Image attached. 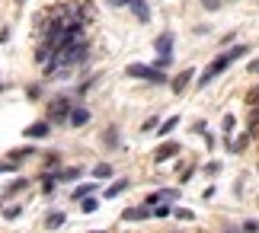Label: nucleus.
<instances>
[{
  "mask_svg": "<svg viewBox=\"0 0 259 233\" xmlns=\"http://www.w3.org/2000/svg\"><path fill=\"white\" fill-rule=\"evenodd\" d=\"M231 64H234V61H231V55H221V58H214L211 64H208V67L202 70V77H198V86H208V83H211V80H214L218 74H224V70L231 67Z\"/></svg>",
  "mask_w": 259,
  "mask_h": 233,
  "instance_id": "f257e3e1",
  "label": "nucleus"
},
{
  "mask_svg": "<svg viewBox=\"0 0 259 233\" xmlns=\"http://www.w3.org/2000/svg\"><path fill=\"white\" fill-rule=\"evenodd\" d=\"M128 74L138 77V80H147V83H163L166 80L163 70H154L151 64H128Z\"/></svg>",
  "mask_w": 259,
  "mask_h": 233,
  "instance_id": "f03ea898",
  "label": "nucleus"
},
{
  "mask_svg": "<svg viewBox=\"0 0 259 233\" xmlns=\"http://www.w3.org/2000/svg\"><path fill=\"white\" fill-rule=\"evenodd\" d=\"M71 99L67 96H58V99H52V106H48V125L52 121H67V115H71Z\"/></svg>",
  "mask_w": 259,
  "mask_h": 233,
  "instance_id": "7ed1b4c3",
  "label": "nucleus"
},
{
  "mask_svg": "<svg viewBox=\"0 0 259 233\" xmlns=\"http://www.w3.org/2000/svg\"><path fill=\"white\" fill-rule=\"evenodd\" d=\"M157 58H173V32H163V35H157Z\"/></svg>",
  "mask_w": 259,
  "mask_h": 233,
  "instance_id": "20e7f679",
  "label": "nucleus"
},
{
  "mask_svg": "<svg viewBox=\"0 0 259 233\" xmlns=\"http://www.w3.org/2000/svg\"><path fill=\"white\" fill-rule=\"evenodd\" d=\"M176 154H179V144H176V141H166V144H160V150L154 154V160H157V163H166V160H173Z\"/></svg>",
  "mask_w": 259,
  "mask_h": 233,
  "instance_id": "39448f33",
  "label": "nucleus"
},
{
  "mask_svg": "<svg viewBox=\"0 0 259 233\" xmlns=\"http://www.w3.org/2000/svg\"><path fill=\"white\" fill-rule=\"evenodd\" d=\"M48 131H52V125H48V121H35V125L26 128V137H29V141H38V137H45Z\"/></svg>",
  "mask_w": 259,
  "mask_h": 233,
  "instance_id": "423d86ee",
  "label": "nucleus"
},
{
  "mask_svg": "<svg viewBox=\"0 0 259 233\" xmlns=\"http://www.w3.org/2000/svg\"><path fill=\"white\" fill-rule=\"evenodd\" d=\"M87 121H90L87 109H71V115H67V125H71V128H83Z\"/></svg>",
  "mask_w": 259,
  "mask_h": 233,
  "instance_id": "0eeeda50",
  "label": "nucleus"
},
{
  "mask_svg": "<svg viewBox=\"0 0 259 233\" xmlns=\"http://www.w3.org/2000/svg\"><path fill=\"white\" fill-rule=\"evenodd\" d=\"M192 74H195V70H179V74H176V80H173V93H176V96H179V93H183V89L189 86Z\"/></svg>",
  "mask_w": 259,
  "mask_h": 233,
  "instance_id": "6e6552de",
  "label": "nucleus"
},
{
  "mask_svg": "<svg viewBox=\"0 0 259 233\" xmlns=\"http://www.w3.org/2000/svg\"><path fill=\"white\" fill-rule=\"evenodd\" d=\"M128 7H132V13H135L138 19H141V23H147V19H151V7H147L144 0H132Z\"/></svg>",
  "mask_w": 259,
  "mask_h": 233,
  "instance_id": "1a4fd4ad",
  "label": "nucleus"
},
{
  "mask_svg": "<svg viewBox=\"0 0 259 233\" xmlns=\"http://www.w3.org/2000/svg\"><path fill=\"white\" fill-rule=\"evenodd\" d=\"M154 195H157L160 205H173V201L179 198V189H160V192H154Z\"/></svg>",
  "mask_w": 259,
  "mask_h": 233,
  "instance_id": "9d476101",
  "label": "nucleus"
},
{
  "mask_svg": "<svg viewBox=\"0 0 259 233\" xmlns=\"http://www.w3.org/2000/svg\"><path fill=\"white\" fill-rule=\"evenodd\" d=\"M52 58H55V48H48V45H38L35 48V61H38V64H48Z\"/></svg>",
  "mask_w": 259,
  "mask_h": 233,
  "instance_id": "9b49d317",
  "label": "nucleus"
},
{
  "mask_svg": "<svg viewBox=\"0 0 259 233\" xmlns=\"http://www.w3.org/2000/svg\"><path fill=\"white\" fill-rule=\"evenodd\" d=\"M151 217V208H128L125 211V220H144Z\"/></svg>",
  "mask_w": 259,
  "mask_h": 233,
  "instance_id": "f8f14e48",
  "label": "nucleus"
},
{
  "mask_svg": "<svg viewBox=\"0 0 259 233\" xmlns=\"http://www.w3.org/2000/svg\"><path fill=\"white\" fill-rule=\"evenodd\" d=\"M80 179V169H61V173H55V182H77Z\"/></svg>",
  "mask_w": 259,
  "mask_h": 233,
  "instance_id": "ddd939ff",
  "label": "nucleus"
},
{
  "mask_svg": "<svg viewBox=\"0 0 259 233\" xmlns=\"http://www.w3.org/2000/svg\"><path fill=\"white\" fill-rule=\"evenodd\" d=\"M61 224H64V214H61V211H52V214H48V220H45L48 230H58Z\"/></svg>",
  "mask_w": 259,
  "mask_h": 233,
  "instance_id": "4468645a",
  "label": "nucleus"
},
{
  "mask_svg": "<svg viewBox=\"0 0 259 233\" xmlns=\"http://www.w3.org/2000/svg\"><path fill=\"white\" fill-rule=\"evenodd\" d=\"M35 154V147H19V150H13V154H10V160H13V163H19V160H26V157H32Z\"/></svg>",
  "mask_w": 259,
  "mask_h": 233,
  "instance_id": "2eb2a0df",
  "label": "nucleus"
},
{
  "mask_svg": "<svg viewBox=\"0 0 259 233\" xmlns=\"http://www.w3.org/2000/svg\"><path fill=\"white\" fill-rule=\"evenodd\" d=\"M246 147H250V134H240V137H237L234 144H231V150H234V154H243Z\"/></svg>",
  "mask_w": 259,
  "mask_h": 233,
  "instance_id": "dca6fc26",
  "label": "nucleus"
},
{
  "mask_svg": "<svg viewBox=\"0 0 259 233\" xmlns=\"http://www.w3.org/2000/svg\"><path fill=\"white\" fill-rule=\"evenodd\" d=\"M87 195H93V182H83V185H77V189H74V195H71V198H80V201H83Z\"/></svg>",
  "mask_w": 259,
  "mask_h": 233,
  "instance_id": "f3484780",
  "label": "nucleus"
},
{
  "mask_svg": "<svg viewBox=\"0 0 259 233\" xmlns=\"http://www.w3.org/2000/svg\"><path fill=\"white\" fill-rule=\"evenodd\" d=\"M26 189V179H16V182H10V185L4 189V195L10 198V195H16V192H23Z\"/></svg>",
  "mask_w": 259,
  "mask_h": 233,
  "instance_id": "a211bd4d",
  "label": "nucleus"
},
{
  "mask_svg": "<svg viewBox=\"0 0 259 233\" xmlns=\"http://www.w3.org/2000/svg\"><path fill=\"white\" fill-rule=\"evenodd\" d=\"M93 176H96V179H112V166H109V163H99V166L93 169Z\"/></svg>",
  "mask_w": 259,
  "mask_h": 233,
  "instance_id": "6ab92c4d",
  "label": "nucleus"
},
{
  "mask_svg": "<svg viewBox=\"0 0 259 233\" xmlns=\"http://www.w3.org/2000/svg\"><path fill=\"white\" fill-rule=\"evenodd\" d=\"M55 185H58V182H55V173H45V176H42V189H45V195H52Z\"/></svg>",
  "mask_w": 259,
  "mask_h": 233,
  "instance_id": "aec40b11",
  "label": "nucleus"
},
{
  "mask_svg": "<svg viewBox=\"0 0 259 233\" xmlns=\"http://www.w3.org/2000/svg\"><path fill=\"white\" fill-rule=\"evenodd\" d=\"M96 208H99V201H96V198H83V201H80V211H83V214H93Z\"/></svg>",
  "mask_w": 259,
  "mask_h": 233,
  "instance_id": "412c9836",
  "label": "nucleus"
},
{
  "mask_svg": "<svg viewBox=\"0 0 259 233\" xmlns=\"http://www.w3.org/2000/svg\"><path fill=\"white\" fill-rule=\"evenodd\" d=\"M176 125H179V118H176V115H173V118H170V121H163V125H157V131H160V134H170V131H173V128H176Z\"/></svg>",
  "mask_w": 259,
  "mask_h": 233,
  "instance_id": "4be33fe9",
  "label": "nucleus"
},
{
  "mask_svg": "<svg viewBox=\"0 0 259 233\" xmlns=\"http://www.w3.org/2000/svg\"><path fill=\"white\" fill-rule=\"evenodd\" d=\"M19 214H23V208H19V205H10V208H4V217H7V220H16Z\"/></svg>",
  "mask_w": 259,
  "mask_h": 233,
  "instance_id": "5701e85b",
  "label": "nucleus"
},
{
  "mask_svg": "<svg viewBox=\"0 0 259 233\" xmlns=\"http://www.w3.org/2000/svg\"><path fill=\"white\" fill-rule=\"evenodd\" d=\"M122 189H125V182H122V179H118V182H112V185L106 189V198H115V195H118Z\"/></svg>",
  "mask_w": 259,
  "mask_h": 233,
  "instance_id": "b1692460",
  "label": "nucleus"
},
{
  "mask_svg": "<svg viewBox=\"0 0 259 233\" xmlns=\"http://www.w3.org/2000/svg\"><path fill=\"white\" fill-rule=\"evenodd\" d=\"M234 125H237V118H234V115H224V121H221L224 134H231V131H234Z\"/></svg>",
  "mask_w": 259,
  "mask_h": 233,
  "instance_id": "393cba45",
  "label": "nucleus"
},
{
  "mask_svg": "<svg viewBox=\"0 0 259 233\" xmlns=\"http://www.w3.org/2000/svg\"><path fill=\"white\" fill-rule=\"evenodd\" d=\"M227 55H231V61L243 58V55H246V45H234V48H231V52H227Z\"/></svg>",
  "mask_w": 259,
  "mask_h": 233,
  "instance_id": "a878e982",
  "label": "nucleus"
},
{
  "mask_svg": "<svg viewBox=\"0 0 259 233\" xmlns=\"http://www.w3.org/2000/svg\"><path fill=\"white\" fill-rule=\"evenodd\" d=\"M151 214L154 217H166L170 214V205H157V208H151Z\"/></svg>",
  "mask_w": 259,
  "mask_h": 233,
  "instance_id": "bb28decb",
  "label": "nucleus"
},
{
  "mask_svg": "<svg viewBox=\"0 0 259 233\" xmlns=\"http://www.w3.org/2000/svg\"><path fill=\"white\" fill-rule=\"evenodd\" d=\"M218 173H221V163H214V160H211V163L205 166V176H218Z\"/></svg>",
  "mask_w": 259,
  "mask_h": 233,
  "instance_id": "cd10ccee",
  "label": "nucleus"
},
{
  "mask_svg": "<svg viewBox=\"0 0 259 233\" xmlns=\"http://www.w3.org/2000/svg\"><path fill=\"white\" fill-rule=\"evenodd\" d=\"M173 214H176L179 220H192V211H186V208H176V211H173Z\"/></svg>",
  "mask_w": 259,
  "mask_h": 233,
  "instance_id": "c85d7f7f",
  "label": "nucleus"
},
{
  "mask_svg": "<svg viewBox=\"0 0 259 233\" xmlns=\"http://www.w3.org/2000/svg\"><path fill=\"white\" fill-rule=\"evenodd\" d=\"M170 61H173V58H157V64H154V70H163V67H170Z\"/></svg>",
  "mask_w": 259,
  "mask_h": 233,
  "instance_id": "c756f323",
  "label": "nucleus"
},
{
  "mask_svg": "<svg viewBox=\"0 0 259 233\" xmlns=\"http://www.w3.org/2000/svg\"><path fill=\"white\" fill-rule=\"evenodd\" d=\"M256 230H259L256 220H246V224H243V233H256Z\"/></svg>",
  "mask_w": 259,
  "mask_h": 233,
  "instance_id": "7c9ffc66",
  "label": "nucleus"
},
{
  "mask_svg": "<svg viewBox=\"0 0 259 233\" xmlns=\"http://www.w3.org/2000/svg\"><path fill=\"white\" fill-rule=\"evenodd\" d=\"M115 141H118V134H115V128H109V131H106V144H115Z\"/></svg>",
  "mask_w": 259,
  "mask_h": 233,
  "instance_id": "2f4dec72",
  "label": "nucleus"
},
{
  "mask_svg": "<svg viewBox=\"0 0 259 233\" xmlns=\"http://www.w3.org/2000/svg\"><path fill=\"white\" fill-rule=\"evenodd\" d=\"M202 7L205 10H218V7H221V0H202Z\"/></svg>",
  "mask_w": 259,
  "mask_h": 233,
  "instance_id": "473e14b6",
  "label": "nucleus"
},
{
  "mask_svg": "<svg viewBox=\"0 0 259 233\" xmlns=\"http://www.w3.org/2000/svg\"><path fill=\"white\" fill-rule=\"evenodd\" d=\"M141 131H157V118H151V121H144V125H141Z\"/></svg>",
  "mask_w": 259,
  "mask_h": 233,
  "instance_id": "72a5a7b5",
  "label": "nucleus"
},
{
  "mask_svg": "<svg viewBox=\"0 0 259 233\" xmlns=\"http://www.w3.org/2000/svg\"><path fill=\"white\" fill-rule=\"evenodd\" d=\"M192 173H195L192 166H189V169H183V176H179V182H189V179H192Z\"/></svg>",
  "mask_w": 259,
  "mask_h": 233,
  "instance_id": "f704fd0d",
  "label": "nucleus"
},
{
  "mask_svg": "<svg viewBox=\"0 0 259 233\" xmlns=\"http://www.w3.org/2000/svg\"><path fill=\"white\" fill-rule=\"evenodd\" d=\"M246 70H250V74H259V61H250V64H246Z\"/></svg>",
  "mask_w": 259,
  "mask_h": 233,
  "instance_id": "c9c22d12",
  "label": "nucleus"
},
{
  "mask_svg": "<svg viewBox=\"0 0 259 233\" xmlns=\"http://www.w3.org/2000/svg\"><path fill=\"white\" fill-rule=\"evenodd\" d=\"M132 0H109V7H128Z\"/></svg>",
  "mask_w": 259,
  "mask_h": 233,
  "instance_id": "e433bc0d",
  "label": "nucleus"
},
{
  "mask_svg": "<svg viewBox=\"0 0 259 233\" xmlns=\"http://www.w3.org/2000/svg\"><path fill=\"white\" fill-rule=\"evenodd\" d=\"M7 38H10V29H0V45H4Z\"/></svg>",
  "mask_w": 259,
  "mask_h": 233,
  "instance_id": "4c0bfd02",
  "label": "nucleus"
},
{
  "mask_svg": "<svg viewBox=\"0 0 259 233\" xmlns=\"http://www.w3.org/2000/svg\"><path fill=\"white\" fill-rule=\"evenodd\" d=\"M93 233H99V230H93Z\"/></svg>",
  "mask_w": 259,
  "mask_h": 233,
  "instance_id": "58836bf2",
  "label": "nucleus"
}]
</instances>
